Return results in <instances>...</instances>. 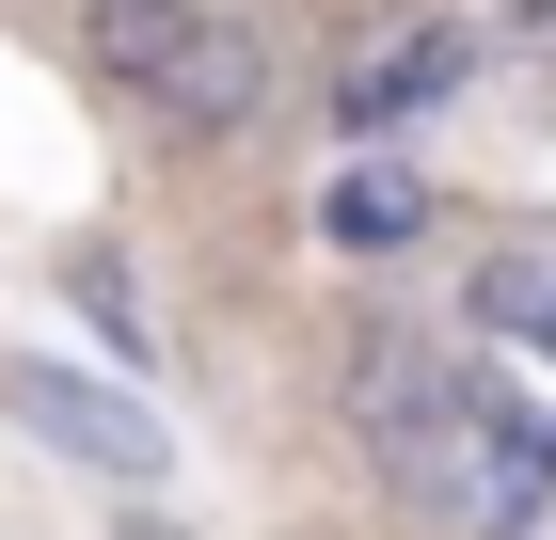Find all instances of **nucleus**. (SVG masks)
Here are the masks:
<instances>
[{
    "label": "nucleus",
    "instance_id": "0eeeda50",
    "mask_svg": "<svg viewBox=\"0 0 556 540\" xmlns=\"http://www.w3.org/2000/svg\"><path fill=\"white\" fill-rule=\"evenodd\" d=\"M64 287H80V318L112 334V350H128V334H143V318H128V271H112V254H80V271H64Z\"/></svg>",
    "mask_w": 556,
    "mask_h": 540
},
{
    "label": "nucleus",
    "instance_id": "f257e3e1",
    "mask_svg": "<svg viewBox=\"0 0 556 540\" xmlns=\"http://www.w3.org/2000/svg\"><path fill=\"white\" fill-rule=\"evenodd\" d=\"M80 48L96 80H128L160 127H191V143H223V127L270 96V48L223 16V0H80Z\"/></svg>",
    "mask_w": 556,
    "mask_h": 540
},
{
    "label": "nucleus",
    "instance_id": "39448f33",
    "mask_svg": "<svg viewBox=\"0 0 556 540\" xmlns=\"http://www.w3.org/2000/svg\"><path fill=\"white\" fill-rule=\"evenodd\" d=\"M318 239L334 254H397L414 239V175H334V191H318Z\"/></svg>",
    "mask_w": 556,
    "mask_h": 540
},
{
    "label": "nucleus",
    "instance_id": "7ed1b4c3",
    "mask_svg": "<svg viewBox=\"0 0 556 540\" xmlns=\"http://www.w3.org/2000/svg\"><path fill=\"white\" fill-rule=\"evenodd\" d=\"M477 64V16H429V33H397V48H366L334 80V127H397V112H429V96Z\"/></svg>",
    "mask_w": 556,
    "mask_h": 540
},
{
    "label": "nucleus",
    "instance_id": "423d86ee",
    "mask_svg": "<svg viewBox=\"0 0 556 540\" xmlns=\"http://www.w3.org/2000/svg\"><path fill=\"white\" fill-rule=\"evenodd\" d=\"M318 16H334V48H350V64H366V48H397V33H429L445 0H318Z\"/></svg>",
    "mask_w": 556,
    "mask_h": 540
},
{
    "label": "nucleus",
    "instance_id": "20e7f679",
    "mask_svg": "<svg viewBox=\"0 0 556 540\" xmlns=\"http://www.w3.org/2000/svg\"><path fill=\"white\" fill-rule=\"evenodd\" d=\"M477 334H509V350H541V366H556V239L477 254Z\"/></svg>",
    "mask_w": 556,
    "mask_h": 540
},
{
    "label": "nucleus",
    "instance_id": "f03ea898",
    "mask_svg": "<svg viewBox=\"0 0 556 540\" xmlns=\"http://www.w3.org/2000/svg\"><path fill=\"white\" fill-rule=\"evenodd\" d=\"M0 398L48 429V445H80V461H112V477H160V414H128V398H96L80 366H0Z\"/></svg>",
    "mask_w": 556,
    "mask_h": 540
},
{
    "label": "nucleus",
    "instance_id": "6e6552de",
    "mask_svg": "<svg viewBox=\"0 0 556 540\" xmlns=\"http://www.w3.org/2000/svg\"><path fill=\"white\" fill-rule=\"evenodd\" d=\"M493 48H525V64H556V0H493Z\"/></svg>",
    "mask_w": 556,
    "mask_h": 540
}]
</instances>
